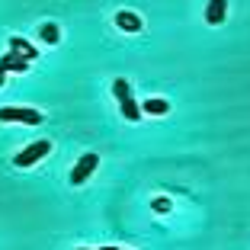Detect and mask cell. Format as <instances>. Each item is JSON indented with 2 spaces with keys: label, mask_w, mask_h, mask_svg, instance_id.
Returning a JSON list of instances; mask_svg holds the SVG:
<instances>
[{
  "label": "cell",
  "mask_w": 250,
  "mask_h": 250,
  "mask_svg": "<svg viewBox=\"0 0 250 250\" xmlns=\"http://www.w3.org/2000/svg\"><path fill=\"white\" fill-rule=\"evenodd\" d=\"M0 122H26V125H39L42 112L26 109V106H0Z\"/></svg>",
  "instance_id": "obj_1"
},
{
  "label": "cell",
  "mask_w": 250,
  "mask_h": 250,
  "mask_svg": "<svg viewBox=\"0 0 250 250\" xmlns=\"http://www.w3.org/2000/svg\"><path fill=\"white\" fill-rule=\"evenodd\" d=\"M52 154V141H36V145H29L26 151H20L16 154V167H32V164H39L42 157H48Z\"/></svg>",
  "instance_id": "obj_2"
},
{
  "label": "cell",
  "mask_w": 250,
  "mask_h": 250,
  "mask_svg": "<svg viewBox=\"0 0 250 250\" xmlns=\"http://www.w3.org/2000/svg\"><path fill=\"white\" fill-rule=\"evenodd\" d=\"M96 164H100V157L96 154H83L81 161L74 164V170H71V186H83L90 180V173L96 170Z\"/></svg>",
  "instance_id": "obj_3"
},
{
  "label": "cell",
  "mask_w": 250,
  "mask_h": 250,
  "mask_svg": "<svg viewBox=\"0 0 250 250\" xmlns=\"http://www.w3.org/2000/svg\"><path fill=\"white\" fill-rule=\"evenodd\" d=\"M225 13H228V0H208V7H206L208 26H218V22H225Z\"/></svg>",
  "instance_id": "obj_4"
},
{
  "label": "cell",
  "mask_w": 250,
  "mask_h": 250,
  "mask_svg": "<svg viewBox=\"0 0 250 250\" xmlns=\"http://www.w3.org/2000/svg\"><path fill=\"white\" fill-rule=\"evenodd\" d=\"M116 26L122 32H141V16L128 13V10H119L116 13Z\"/></svg>",
  "instance_id": "obj_5"
},
{
  "label": "cell",
  "mask_w": 250,
  "mask_h": 250,
  "mask_svg": "<svg viewBox=\"0 0 250 250\" xmlns=\"http://www.w3.org/2000/svg\"><path fill=\"white\" fill-rule=\"evenodd\" d=\"M10 52H16V55H20V58H26V61H29V64H32V61L39 58V52H36V48H32L29 42H26V39H20V36H13V39H10Z\"/></svg>",
  "instance_id": "obj_6"
},
{
  "label": "cell",
  "mask_w": 250,
  "mask_h": 250,
  "mask_svg": "<svg viewBox=\"0 0 250 250\" xmlns=\"http://www.w3.org/2000/svg\"><path fill=\"white\" fill-rule=\"evenodd\" d=\"M0 64H3V67H7V71H29V61H26V58H20V55H16V52H7V55H3V58H0Z\"/></svg>",
  "instance_id": "obj_7"
},
{
  "label": "cell",
  "mask_w": 250,
  "mask_h": 250,
  "mask_svg": "<svg viewBox=\"0 0 250 250\" xmlns=\"http://www.w3.org/2000/svg\"><path fill=\"white\" fill-rule=\"evenodd\" d=\"M119 106H122V116L128 119V122H138V119H141V106L135 103L132 96H125V100H119Z\"/></svg>",
  "instance_id": "obj_8"
},
{
  "label": "cell",
  "mask_w": 250,
  "mask_h": 250,
  "mask_svg": "<svg viewBox=\"0 0 250 250\" xmlns=\"http://www.w3.org/2000/svg\"><path fill=\"white\" fill-rule=\"evenodd\" d=\"M141 112H147V116H167L170 106H167V100H147V103H141Z\"/></svg>",
  "instance_id": "obj_9"
},
{
  "label": "cell",
  "mask_w": 250,
  "mask_h": 250,
  "mask_svg": "<svg viewBox=\"0 0 250 250\" xmlns=\"http://www.w3.org/2000/svg\"><path fill=\"white\" fill-rule=\"evenodd\" d=\"M39 36H42L48 45H55V42L61 39V29L55 26V22H42V29H39Z\"/></svg>",
  "instance_id": "obj_10"
},
{
  "label": "cell",
  "mask_w": 250,
  "mask_h": 250,
  "mask_svg": "<svg viewBox=\"0 0 250 250\" xmlns=\"http://www.w3.org/2000/svg\"><path fill=\"white\" fill-rule=\"evenodd\" d=\"M112 93H116V100H125V96H132V83L125 81V77H119V81L112 83Z\"/></svg>",
  "instance_id": "obj_11"
},
{
  "label": "cell",
  "mask_w": 250,
  "mask_h": 250,
  "mask_svg": "<svg viewBox=\"0 0 250 250\" xmlns=\"http://www.w3.org/2000/svg\"><path fill=\"white\" fill-rule=\"evenodd\" d=\"M151 208H154V212H170V202H167V199H154V202H151Z\"/></svg>",
  "instance_id": "obj_12"
},
{
  "label": "cell",
  "mask_w": 250,
  "mask_h": 250,
  "mask_svg": "<svg viewBox=\"0 0 250 250\" xmlns=\"http://www.w3.org/2000/svg\"><path fill=\"white\" fill-rule=\"evenodd\" d=\"M3 81H7V67L0 64V87H3Z\"/></svg>",
  "instance_id": "obj_13"
},
{
  "label": "cell",
  "mask_w": 250,
  "mask_h": 250,
  "mask_svg": "<svg viewBox=\"0 0 250 250\" xmlns=\"http://www.w3.org/2000/svg\"><path fill=\"white\" fill-rule=\"evenodd\" d=\"M103 250H122V247H103Z\"/></svg>",
  "instance_id": "obj_14"
},
{
  "label": "cell",
  "mask_w": 250,
  "mask_h": 250,
  "mask_svg": "<svg viewBox=\"0 0 250 250\" xmlns=\"http://www.w3.org/2000/svg\"><path fill=\"white\" fill-rule=\"evenodd\" d=\"M81 250H83V247H81Z\"/></svg>",
  "instance_id": "obj_15"
}]
</instances>
